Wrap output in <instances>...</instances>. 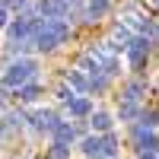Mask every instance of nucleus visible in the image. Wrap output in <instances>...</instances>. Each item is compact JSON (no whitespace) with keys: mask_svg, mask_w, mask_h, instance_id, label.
<instances>
[{"mask_svg":"<svg viewBox=\"0 0 159 159\" xmlns=\"http://www.w3.org/2000/svg\"><path fill=\"white\" fill-rule=\"evenodd\" d=\"M143 92H147V83H143V80H130V83L124 86V96H121V99H127V102H140Z\"/></svg>","mask_w":159,"mask_h":159,"instance_id":"nucleus-12","label":"nucleus"},{"mask_svg":"<svg viewBox=\"0 0 159 159\" xmlns=\"http://www.w3.org/2000/svg\"><path fill=\"white\" fill-rule=\"evenodd\" d=\"M57 121H61V118H57L54 111H45V108L32 115V127H35V130H54Z\"/></svg>","mask_w":159,"mask_h":159,"instance_id":"nucleus-7","label":"nucleus"},{"mask_svg":"<svg viewBox=\"0 0 159 159\" xmlns=\"http://www.w3.org/2000/svg\"><path fill=\"white\" fill-rule=\"evenodd\" d=\"M89 124H92V130L105 134V130H111V115H108V111H96V108H92V111H89Z\"/></svg>","mask_w":159,"mask_h":159,"instance_id":"nucleus-11","label":"nucleus"},{"mask_svg":"<svg viewBox=\"0 0 159 159\" xmlns=\"http://www.w3.org/2000/svg\"><path fill=\"white\" fill-rule=\"evenodd\" d=\"M130 38H134V29H130V25H124L121 19H118V22L111 25V38H108L111 48H115V51H124V48L130 45Z\"/></svg>","mask_w":159,"mask_h":159,"instance_id":"nucleus-2","label":"nucleus"},{"mask_svg":"<svg viewBox=\"0 0 159 159\" xmlns=\"http://www.w3.org/2000/svg\"><path fill=\"white\" fill-rule=\"evenodd\" d=\"M48 159H70V147H64V143H54V147L48 150Z\"/></svg>","mask_w":159,"mask_h":159,"instance_id":"nucleus-18","label":"nucleus"},{"mask_svg":"<svg viewBox=\"0 0 159 159\" xmlns=\"http://www.w3.org/2000/svg\"><path fill=\"white\" fill-rule=\"evenodd\" d=\"M3 124H7V127H22V124H25V111H10Z\"/></svg>","mask_w":159,"mask_h":159,"instance_id":"nucleus-19","label":"nucleus"},{"mask_svg":"<svg viewBox=\"0 0 159 159\" xmlns=\"http://www.w3.org/2000/svg\"><path fill=\"white\" fill-rule=\"evenodd\" d=\"M51 134H54V143H64V147H70V143L76 140V127H73L70 121H57Z\"/></svg>","mask_w":159,"mask_h":159,"instance_id":"nucleus-5","label":"nucleus"},{"mask_svg":"<svg viewBox=\"0 0 159 159\" xmlns=\"http://www.w3.org/2000/svg\"><path fill=\"white\" fill-rule=\"evenodd\" d=\"M102 153L105 156H115L118 153V137L111 134V130H105V137H102Z\"/></svg>","mask_w":159,"mask_h":159,"instance_id":"nucleus-16","label":"nucleus"},{"mask_svg":"<svg viewBox=\"0 0 159 159\" xmlns=\"http://www.w3.org/2000/svg\"><path fill=\"white\" fill-rule=\"evenodd\" d=\"M156 3H159V0H156Z\"/></svg>","mask_w":159,"mask_h":159,"instance_id":"nucleus-25","label":"nucleus"},{"mask_svg":"<svg viewBox=\"0 0 159 159\" xmlns=\"http://www.w3.org/2000/svg\"><path fill=\"white\" fill-rule=\"evenodd\" d=\"M7 10H16V13H25L29 10V0H3Z\"/></svg>","mask_w":159,"mask_h":159,"instance_id":"nucleus-20","label":"nucleus"},{"mask_svg":"<svg viewBox=\"0 0 159 159\" xmlns=\"http://www.w3.org/2000/svg\"><path fill=\"white\" fill-rule=\"evenodd\" d=\"M7 16H10V10L3 7V0H0V29H3V25H7Z\"/></svg>","mask_w":159,"mask_h":159,"instance_id":"nucleus-22","label":"nucleus"},{"mask_svg":"<svg viewBox=\"0 0 159 159\" xmlns=\"http://www.w3.org/2000/svg\"><path fill=\"white\" fill-rule=\"evenodd\" d=\"M134 143H137V150L143 153V150H159V140H156V134L150 127H143V124H134Z\"/></svg>","mask_w":159,"mask_h":159,"instance_id":"nucleus-3","label":"nucleus"},{"mask_svg":"<svg viewBox=\"0 0 159 159\" xmlns=\"http://www.w3.org/2000/svg\"><path fill=\"white\" fill-rule=\"evenodd\" d=\"M16 92H19V99H22V102H35L38 96H42V86H38V83H32V80H29V83H22V86H19Z\"/></svg>","mask_w":159,"mask_h":159,"instance_id":"nucleus-14","label":"nucleus"},{"mask_svg":"<svg viewBox=\"0 0 159 159\" xmlns=\"http://www.w3.org/2000/svg\"><path fill=\"white\" fill-rule=\"evenodd\" d=\"M73 96H76V92H73L70 86H61V89H57V99H61V102H70Z\"/></svg>","mask_w":159,"mask_h":159,"instance_id":"nucleus-21","label":"nucleus"},{"mask_svg":"<svg viewBox=\"0 0 159 159\" xmlns=\"http://www.w3.org/2000/svg\"><path fill=\"white\" fill-rule=\"evenodd\" d=\"M67 105H70V118H89V111H92V102L86 96H73Z\"/></svg>","mask_w":159,"mask_h":159,"instance_id":"nucleus-9","label":"nucleus"},{"mask_svg":"<svg viewBox=\"0 0 159 159\" xmlns=\"http://www.w3.org/2000/svg\"><path fill=\"white\" fill-rule=\"evenodd\" d=\"M3 105H7V92L0 89V108H3Z\"/></svg>","mask_w":159,"mask_h":159,"instance_id":"nucleus-23","label":"nucleus"},{"mask_svg":"<svg viewBox=\"0 0 159 159\" xmlns=\"http://www.w3.org/2000/svg\"><path fill=\"white\" fill-rule=\"evenodd\" d=\"M86 76H89V92H105V89L111 86V76L105 73V70H92Z\"/></svg>","mask_w":159,"mask_h":159,"instance_id":"nucleus-10","label":"nucleus"},{"mask_svg":"<svg viewBox=\"0 0 159 159\" xmlns=\"http://www.w3.org/2000/svg\"><path fill=\"white\" fill-rule=\"evenodd\" d=\"M38 10H42L45 16H61V19H67L70 3H64V0H42V3H38Z\"/></svg>","mask_w":159,"mask_h":159,"instance_id":"nucleus-6","label":"nucleus"},{"mask_svg":"<svg viewBox=\"0 0 159 159\" xmlns=\"http://www.w3.org/2000/svg\"><path fill=\"white\" fill-rule=\"evenodd\" d=\"M64 3H70V7H80V3H83V0H64Z\"/></svg>","mask_w":159,"mask_h":159,"instance_id":"nucleus-24","label":"nucleus"},{"mask_svg":"<svg viewBox=\"0 0 159 159\" xmlns=\"http://www.w3.org/2000/svg\"><path fill=\"white\" fill-rule=\"evenodd\" d=\"M7 32H10V38H13V42L32 38V19H29V16H19V19H13V22L7 25Z\"/></svg>","mask_w":159,"mask_h":159,"instance_id":"nucleus-4","label":"nucleus"},{"mask_svg":"<svg viewBox=\"0 0 159 159\" xmlns=\"http://www.w3.org/2000/svg\"><path fill=\"white\" fill-rule=\"evenodd\" d=\"M35 70H38V64L32 57H19V61H13L7 73H3V86L7 89H19L22 83H29V80H35Z\"/></svg>","mask_w":159,"mask_h":159,"instance_id":"nucleus-1","label":"nucleus"},{"mask_svg":"<svg viewBox=\"0 0 159 159\" xmlns=\"http://www.w3.org/2000/svg\"><path fill=\"white\" fill-rule=\"evenodd\" d=\"M83 153L89 156V159H102L105 153H102V137H86L83 140Z\"/></svg>","mask_w":159,"mask_h":159,"instance_id":"nucleus-13","label":"nucleus"},{"mask_svg":"<svg viewBox=\"0 0 159 159\" xmlns=\"http://www.w3.org/2000/svg\"><path fill=\"white\" fill-rule=\"evenodd\" d=\"M67 86L76 92V96H86V92H89V76L83 70H70L67 73Z\"/></svg>","mask_w":159,"mask_h":159,"instance_id":"nucleus-8","label":"nucleus"},{"mask_svg":"<svg viewBox=\"0 0 159 159\" xmlns=\"http://www.w3.org/2000/svg\"><path fill=\"white\" fill-rule=\"evenodd\" d=\"M137 115H140V105H137V102H127V99H121V108H118V118H121V121H134Z\"/></svg>","mask_w":159,"mask_h":159,"instance_id":"nucleus-15","label":"nucleus"},{"mask_svg":"<svg viewBox=\"0 0 159 159\" xmlns=\"http://www.w3.org/2000/svg\"><path fill=\"white\" fill-rule=\"evenodd\" d=\"M137 118H140V124H143V127H150V130L159 124V111H140Z\"/></svg>","mask_w":159,"mask_h":159,"instance_id":"nucleus-17","label":"nucleus"}]
</instances>
